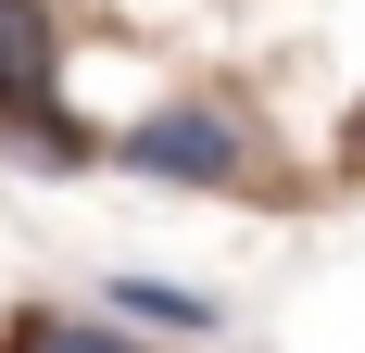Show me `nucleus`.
Instances as JSON below:
<instances>
[{"mask_svg": "<svg viewBox=\"0 0 365 353\" xmlns=\"http://www.w3.org/2000/svg\"><path fill=\"white\" fill-rule=\"evenodd\" d=\"M113 164L151 176V189H215V202H290V176H277V139H252V114L227 101V89H177V101H151L113 126Z\"/></svg>", "mask_w": 365, "mask_h": 353, "instance_id": "1", "label": "nucleus"}, {"mask_svg": "<svg viewBox=\"0 0 365 353\" xmlns=\"http://www.w3.org/2000/svg\"><path fill=\"white\" fill-rule=\"evenodd\" d=\"M0 151L26 176H101L113 164V126H88V114L51 89V101H26V114H0Z\"/></svg>", "mask_w": 365, "mask_h": 353, "instance_id": "2", "label": "nucleus"}, {"mask_svg": "<svg viewBox=\"0 0 365 353\" xmlns=\"http://www.w3.org/2000/svg\"><path fill=\"white\" fill-rule=\"evenodd\" d=\"M63 89V26H51V0H0V114H26Z\"/></svg>", "mask_w": 365, "mask_h": 353, "instance_id": "3", "label": "nucleus"}, {"mask_svg": "<svg viewBox=\"0 0 365 353\" xmlns=\"http://www.w3.org/2000/svg\"><path fill=\"white\" fill-rule=\"evenodd\" d=\"M101 316H113V328H177V341H215V328H227V303L164 290V278H101Z\"/></svg>", "mask_w": 365, "mask_h": 353, "instance_id": "4", "label": "nucleus"}, {"mask_svg": "<svg viewBox=\"0 0 365 353\" xmlns=\"http://www.w3.org/2000/svg\"><path fill=\"white\" fill-rule=\"evenodd\" d=\"M0 353H151V341L113 328V316H76V303H26V316L0 328Z\"/></svg>", "mask_w": 365, "mask_h": 353, "instance_id": "5", "label": "nucleus"}, {"mask_svg": "<svg viewBox=\"0 0 365 353\" xmlns=\"http://www.w3.org/2000/svg\"><path fill=\"white\" fill-rule=\"evenodd\" d=\"M340 176H353V189H365V101L340 114Z\"/></svg>", "mask_w": 365, "mask_h": 353, "instance_id": "6", "label": "nucleus"}]
</instances>
